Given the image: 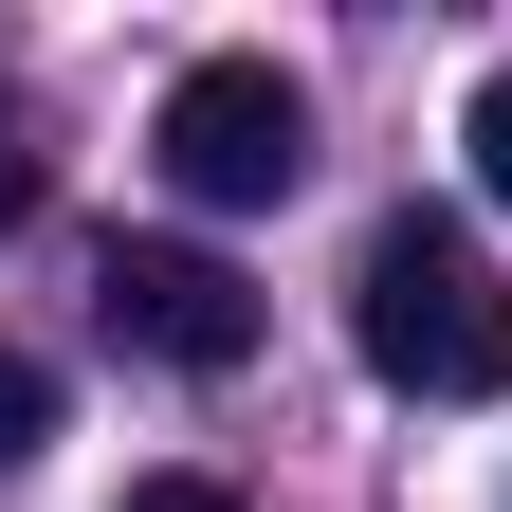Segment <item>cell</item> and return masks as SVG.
Listing matches in <instances>:
<instances>
[{
  "label": "cell",
  "mask_w": 512,
  "mask_h": 512,
  "mask_svg": "<svg viewBox=\"0 0 512 512\" xmlns=\"http://www.w3.org/2000/svg\"><path fill=\"white\" fill-rule=\"evenodd\" d=\"M147 147H165V183L183 202H293L311 183V92L275 74V55H183L165 74V110H147Z\"/></svg>",
  "instance_id": "obj_2"
},
{
  "label": "cell",
  "mask_w": 512,
  "mask_h": 512,
  "mask_svg": "<svg viewBox=\"0 0 512 512\" xmlns=\"http://www.w3.org/2000/svg\"><path fill=\"white\" fill-rule=\"evenodd\" d=\"M348 348L403 384V403H494L512 384V275L458 238V220H384L366 256H348Z\"/></svg>",
  "instance_id": "obj_1"
},
{
  "label": "cell",
  "mask_w": 512,
  "mask_h": 512,
  "mask_svg": "<svg viewBox=\"0 0 512 512\" xmlns=\"http://www.w3.org/2000/svg\"><path fill=\"white\" fill-rule=\"evenodd\" d=\"M92 311H110L147 366H202V384L256 366V275L202 256V238H110V256H92Z\"/></svg>",
  "instance_id": "obj_3"
},
{
  "label": "cell",
  "mask_w": 512,
  "mask_h": 512,
  "mask_svg": "<svg viewBox=\"0 0 512 512\" xmlns=\"http://www.w3.org/2000/svg\"><path fill=\"white\" fill-rule=\"evenodd\" d=\"M37 183H55V165H37V128H19V92H0V238L37 220Z\"/></svg>",
  "instance_id": "obj_6"
},
{
  "label": "cell",
  "mask_w": 512,
  "mask_h": 512,
  "mask_svg": "<svg viewBox=\"0 0 512 512\" xmlns=\"http://www.w3.org/2000/svg\"><path fill=\"white\" fill-rule=\"evenodd\" d=\"M458 147H476V202L512 220V74H476V110H458Z\"/></svg>",
  "instance_id": "obj_5"
},
{
  "label": "cell",
  "mask_w": 512,
  "mask_h": 512,
  "mask_svg": "<svg viewBox=\"0 0 512 512\" xmlns=\"http://www.w3.org/2000/svg\"><path fill=\"white\" fill-rule=\"evenodd\" d=\"M37 439H55V366H37V348H0V476H19Z\"/></svg>",
  "instance_id": "obj_4"
},
{
  "label": "cell",
  "mask_w": 512,
  "mask_h": 512,
  "mask_svg": "<svg viewBox=\"0 0 512 512\" xmlns=\"http://www.w3.org/2000/svg\"><path fill=\"white\" fill-rule=\"evenodd\" d=\"M110 512H238V494H220V476H128Z\"/></svg>",
  "instance_id": "obj_7"
}]
</instances>
